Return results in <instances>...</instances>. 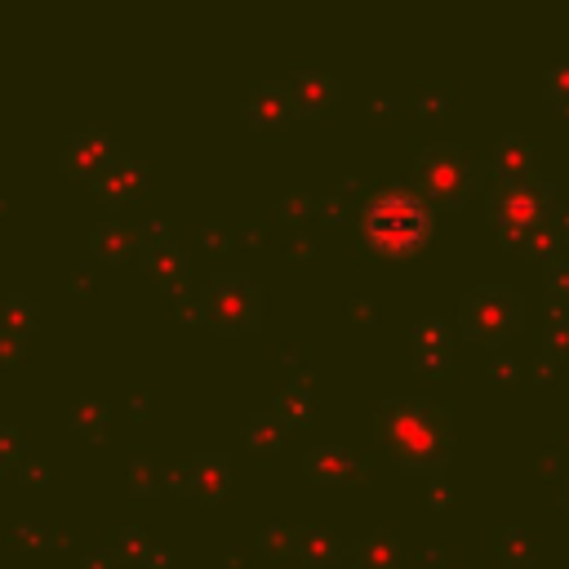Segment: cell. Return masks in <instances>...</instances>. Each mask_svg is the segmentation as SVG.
<instances>
[{
	"label": "cell",
	"mask_w": 569,
	"mask_h": 569,
	"mask_svg": "<svg viewBox=\"0 0 569 569\" xmlns=\"http://www.w3.org/2000/svg\"><path fill=\"white\" fill-rule=\"evenodd\" d=\"M200 307L218 329H249L262 311V293L244 271H213Z\"/></svg>",
	"instance_id": "cell-3"
},
{
	"label": "cell",
	"mask_w": 569,
	"mask_h": 569,
	"mask_svg": "<svg viewBox=\"0 0 569 569\" xmlns=\"http://www.w3.org/2000/svg\"><path fill=\"white\" fill-rule=\"evenodd\" d=\"M462 325L467 333L476 338H507L516 325H520V293L502 280H489V284H476L467 298H462Z\"/></svg>",
	"instance_id": "cell-4"
},
{
	"label": "cell",
	"mask_w": 569,
	"mask_h": 569,
	"mask_svg": "<svg viewBox=\"0 0 569 569\" xmlns=\"http://www.w3.org/2000/svg\"><path fill=\"white\" fill-rule=\"evenodd\" d=\"M373 431L378 440L387 445L391 458L400 462H413V467H431L440 458H449V409L431 405V400H418V396H396L378 409L373 418Z\"/></svg>",
	"instance_id": "cell-1"
},
{
	"label": "cell",
	"mask_w": 569,
	"mask_h": 569,
	"mask_svg": "<svg viewBox=\"0 0 569 569\" xmlns=\"http://www.w3.org/2000/svg\"><path fill=\"white\" fill-rule=\"evenodd\" d=\"M418 173H422V187H427L431 196H440V200H462L467 187H471V178H476L471 160H467L458 147H445V142H436V147L422 151Z\"/></svg>",
	"instance_id": "cell-5"
},
{
	"label": "cell",
	"mask_w": 569,
	"mask_h": 569,
	"mask_svg": "<svg viewBox=\"0 0 569 569\" xmlns=\"http://www.w3.org/2000/svg\"><path fill=\"white\" fill-rule=\"evenodd\" d=\"M431 227V209L413 187H378L365 204V231L373 244L400 253L413 249Z\"/></svg>",
	"instance_id": "cell-2"
}]
</instances>
